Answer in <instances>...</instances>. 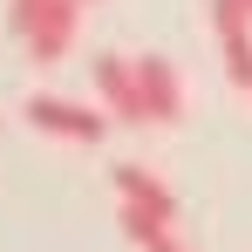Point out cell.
Here are the masks:
<instances>
[{"mask_svg":"<svg viewBox=\"0 0 252 252\" xmlns=\"http://www.w3.org/2000/svg\"><path fill=\"white\" fill-rule=\"evenodd\" d=\"M136 246H143V252H191L177 232H150V239H136Z\"/></svg>","mask_w":252,"mask_h":252,"instance_id":"7","label":"cell"},{"mask_svg":"<svg viewBox=\"0 0 252 252\" xmlns=\"http://www.w3.org/2000/svg\"><path fill=\"white\" fill-rule=\"evenodd\" d=\"M95 95L109 123H143V89H136V55H95Z\"/></svg>","mask_w":252,"mask_h":252,"instance_id":"4","label":"cell"},{"mask_svg":"<svg viewBox=\"0 0 252 252\" xmlns=\"http://www.w3.org/2000/svg\"><path fill=\"white\" fill-rule=\"evenodd\" d=\"M109 177H116V198H123V205L157 211L164 225H177V198H170V184H164V177H157L150 164H116Z\"/></svg>","mask_w":252,"mask_h":252,"instance_id":"5","label":"cell"},{"mask_svg":"<svg viewBox=\"0 0 252 252\" xmlns=\"http://www.w3.org/2000/svg\"><path fill=\"white\" fill-rule=\"evenodd\" d=\"M82 7H89V0H82Z\"/></svg>","mask_w":252,"mask_h":252,"instance_id":"10","label":"cell"},{"mask_svg":"<svg viewBox=\"0 0 252 252\" xmlns=\"http://www.w3.org/2000/svg\"><path fill=\"white\" fill-rule=\"evenodd\" d=\"M75 34H82V0H41L34 21L21 28V48L48 68V62H62V55L75 48Z\"/></svg>","mask_w":252,"mask_h":252,"instance_id":"2","label":"cell"},{"mask_svg":"<svg viewBox=\"0 0 252 252\" xmlns=\"http://www.w3.org/2000/svg\"><path fill=\"white\" fill-rule=\"evenodd\" d=\"M136 89H143V123H184V75L170 68L164 55H136Z\"/></svg>","mask_w":252,"mask_h":252,"instance_id":"3","label":"cell"},{"mask_svg":"<svg viewBox=\"0 0 252 252\" xmlns=\"http://www.w3.org/2000/svg\"><path fill=\"white\" fill-rule=\"evenodd\" d=\"M246 7H252V0H246Z\"/></svg>","mask_w":252,"mask_h":252,"instance_id":"9","label":"cell"},{"mask_svg":"<svg viewBox=\"0 0 252 252\" xmlns=\"http://www.w3.org/2000/svg\"><path fill=\"white\" fill-rule=\"evenodd\" d=\"M34 7H41V0H14V7H7V28H14V34H21V28H28V21H34Z\"/></svg>","mask_w":252,"mask_h":252,"instance_id":"8","label":"cell"},{"mask_svg":"<svg viewBox=\"0 0 252 252\" xmlns=\"http://www.w3.org/2000/svg\"><path fill=\"white\" fill-rule=\"evenodd\" d=\"M21 116L41 129V136H62V143H102V136H109V116H102V109H82V102H68V95H28Z\"/></svg>","mask_w":252,"mask_h":252,"instance_id":"1","label":"cell"},{"mask_svg":"<svg viewBox=\"0 0 252 252\" xmlns=\"http://www.w3.org/2000/svg\"><path fill=\"white\" fill-rule=\"evenodd\" d=\"M211 34L225 48V62L232 55H252V7L246 0H211Z\"/></svg>","mask_w":252,"mask_h":252,"instance_id":"6","label":"cell"}]
</instances>
